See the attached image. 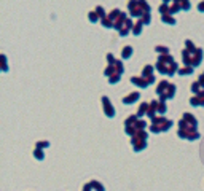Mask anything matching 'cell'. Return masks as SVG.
Returning a JSON list of instances; mask_svg holds the SVG:
<instances>
[{"label":"cell","instance_id":"obj_1","mask_svg":"<svg viewBox=\"0 0 204 191\" xmlns=\"http://www.w3.org/2000/svg\"><path fill=\"white\" fill-rule=\"evenodd\" d=\"M128 10H129V13H131V16L142 18L145 13H150V5L147 0H129Z\"/></svg>","mask_w":204,"mask_h":191},{"label":"cell","instance_id":"obj_2","mask_svg":"<svg viewBox=\"0 0 204 191\" xmlns=\"http://www.w3.org/2000/svg\"><path fill=\"white\" fill-rule=\"evenodd\" d=\"M172 126V121L171 120H166L164 116H156V118H153L151 120V132H163V131H167L169 127Z\"/></svg>","mask_w":204,"mask_h":191},{"label":"cell","instance_id":"obj_3","mask_svg":"<svg viewBox=\"0 0 204 191\" xmlns=\"http://www.w3.org/2000/svg\"><path fill=\"white\" fill-rule=\"evenodd\" d=\"M102 105H104V111H105V115L109 116V118H112L113 115H115V110H113V107L110 105V100H109V97H102Z\"/></svg>","mask_w":204,"mask_h":191},{"label":"cell","instance_id":"obj_4","mask_svg":"<svg viewBox=\"0 0 204 191\" xmlns=\"http://www.w3.org/2000/svg\"><path fill=\"white\" fill-rule=\"evenodd\" d=\"M131 81L134 83L135 86H139V88H147L148 86V81H147V78H144V77H132L131 78Z\"/></svg>","mask_w":204,"mask_h":191},{"label":"cell","instance_id":"obj_5","mask_svg":"<svg viewBox=\"0 0 204 191\" xmlns=\"http://www.w3.org/2000/svg\"><path fill=\"white\" fill-rule=\"evenodd\" d=\"M139 92H131L129 96H126V97H123V104H132V102H135V100L139 99Z\"/></svg>","mask_w":204,"mask_h":191},{"label":"cell","instance_id":"obj_6","mask_svg":"<svg viewBox=\"0 0 204 191\" xmlns=\"http://www.w3.org/2000/svg\"><path fill=\"white\" fill-rule=\"evenodd\" d=\"M161 21L166 22V24H169V26H174V24H175L174 14H161Z\"/></svg>","mask_w":204,"mask_h":191},{"label":"cell","instance_id":"obj_7","mask_svg":"<svg viewBox=\"0 0 204 191\" xmlns=\"http://www.w3.org/2000/svg\"><path fill=\"white\" fill-rule=\"evenodd\" d=\"M158 11H160L161 14H171V5L169 3H161L160 7H158Z\"/></svg>","mask_w":204,"mask_h":191},{"label":"cell","instance_id":"obj_8","mask_svg":"<svg viewBox=\"0 0 204 191\" xmlns=\"http://www.w3.org/2000/svg\"><path fill=\"white\" fill-rule=\"evenodd\" d=\"M183 120H185L186 123H188V124H190L191 127H196V126H198V121H196V120H195V118L191 116L190 113H185V115H183Z\"/></svg>","mask_w":204,"mask_h":191},{"label":"cell","instance_id":"obj_9","mask_svg":"<svg viewBox=\"0 0 204 191\" xmlns=\"http://www.w3.org/2000/svg\"><path fill=\"white\" fill-rule=\"evenodd\" d=\"M142 26H144V22L140 21V19H139L137 22H135L134 27H132V33H134V35H139V33L142 32Z\"/></svg>","mask_w":204,"mask_h":191},{"label":"cell","instance_id":"obj_10","mask_svg":"<svg viewBox=\"0 0 204 191\" xmlns=\"http://www.w3.org/2000/svg\"><path fill=\"white\" fill-rule=\"evenodd\" d=\"M88 19L89 21H91V22H97L99 21V14H97V11H89V13H88Z\"/></svg>","mask_w":204,"mask_h":191},{"label":"cell","instance_id":"obj_11","mask_svg":"<svg viewBox=\"0 0 204 191\" xmlns=\"http://www.w3.org/2000/svg\"><path fill=\"white\" fill-rule=\"evenodd\" d=\"M96 11H97V14H99V18L100 19H104V18H107V11L104 10V7H100V5H97V7H96Z\"/></svg>","mask_w":204,"mask_h":191},{"label":"cell","instance_id":"obj_12","mask_svg":"<svg viewBox=\"0 0 204 191\" xmlns=\"http://www.w3.org/2000/svg\"><path fill=\"white\" fill-rule=\"evenodd\" d=\"M191 72H193V67L186 65V67H182V69H179V75H190Z\"/></svg>","mask_w":204,"mask_h":191},{"label":"cell","instance_id":"obj_13","mask_svg":"<svg viewBox=\"0 0 204 191\" xmlns=\"http://www.w3.org/2000/svg\"><path fill=\"white\" fill-rule=\"evenodd\" d=\"M131 54H132V48H131V46H124V48H123L121 56H123L124 59H126V58H131Z\"/></svg>","mask_w":204,"mask_h":191},{"label":"cell","instance_id":"obj_14","mask_svg":"<svg viewBox=\"0 0 204 191\" xmlns=\"http://www.w3.org/2000/svg\"><path fill=\"white\" fill-rule=\"evenodd\" d=\"M180 10H182V7H180V3H175V2H172V3H171V14L179 13Z\"/></svg>","mask_w":204,"mask_h":191},{"label":"cell","instance_id":"obj_15","mask_svg":"<svg viewBox=\"0 0 204 191\" xmlns=\"http://www.w3.org/2000/svg\"><path fill=\"white\" fill-rule=\"evenodd\" d=\"M147 111H148V105L147 104H142L139 107V110H137V116H142V115H145Z\"/></svg>","mask_w":204,"mask_h":191},{"label":"cell","instance_id":"obj_16","mask_svg":"<svg viewBox=\"0 0 204 191\" xmlns=\"http://www.w3.org/2000/svg\"><path fill=\"white\" fill-rule=\"evenodd\" d=\"M118 81H120V74L110 75V78H109V83H110V85H113V83H118Z\"/></svg>","mask_w":204,"mask_h":191},{"label":"cell","instance_id":"obj_17","mask_svg":"<svg viewBox=\"0 0 204 191\" xmlns=\"http://www.w3.org/2000/svg\"><path fill=\"white\" fill-rule=\"evenodd\" d=\"M155 51H158L160 54H169V48L167 46H156Z\"/></svg>","mask_w":204,"mask_h":191},{"label":"cell","instance_id":"obj_18","mask_svg":"<svg viewBox=\"0 0 204 191\" xmlns=\"http://www.w3.org/2000/svg\"><path fill=\"white\" fill-rule=\"evenodd\" d=\"M100 21H102V26H104V27H109V29H110V27H113V22L109 19V16L104 18V19H100Z\"/></svg>","mask_w":204,"mask_h":191},{"label":"cell","instance_id":"obj_19","mask_svg":"<svg viewBox=\"0 0 204 191\" xmlns=\"http://www.w3.org/2000/svg\"><path fill=\"white\" fill-rule=\"evenodd\" d=\"M180 7L182 10H190V0H180Z\"/></svg>","mask_w":204,"mask_h":191},{"label":"cell","instance_id":"obj_20","mask_svg":"<svg viewBox=\"0 0 204 191\" xmlns=\"http://www.w3.org/2000/svg\"><path fill=\"white\" fill-rule=\"evenodd\" d=\"M166 110H167L166 104H164V102H161V100H160V105H158V111H160V113H166Z\"/></svg>","mask_w":204,"mask_h":191},{"label":"cell","instance_id":"obj_21","mask_svg":"<svg viewBox=\"0 0 204 191\" xmlns=\"http://www.w3.org/2000/svg\"><path fill=\"white\" fill-rule=\"evenodd\" d=\"M33 156H35L37 159H43V151L40 148H37L35 151H33Z\"/></svg>","mask_w":204,"mask_h":191},{"label":"cell","instance_id":"obj_22","mask_svg":"<svg viewBox=\"0 0 204 191\" xmlns=\"http://www.w3.org/2000/svg\"><path fill=\"white\" fill-rule=\"evenodd\" d=\"M140 21H142L144 24H148V22H150V13H145L142 18H140Z\"/></svg>","mask_w":204,"mask_h":191},{"label":"cell","instance_id":"obj_23","mask_svg":"<svg viewBox=\"0 0 204 191\" xmlns=\"http://www.w3.org/2000/svg\"><path fill=\"white\" fill-rule=\"evenodd\" d=\"M2 59H3V67H2V70H3V72H7V70H8V65H7V58H5V56H2Z\"/></svg>","mask_w":204,"mask_h":191},{"label":"cell","instance_id":"obj_24","mask_svg":"<svg viewBox=\"0 0 204 191\" xmlns=\"http://www.w3.org/2000/svg\"><path fill=\"white\" fill-rule=\"evenodd\" d=\"M48 147V142H38L37 143V148H46Z\"/></svg>","mask_w":204,"mask_h":191},{"label":"cell","instance_id":"obj_25","mask_svg":"<svg viewBox=\"0 0 204 191\" xmlns=\"http://www.w3.org/2000/svg\"><path fill=\"white\" fill-rule=\"evenodd\" d=\"M198 10H199L201 13H204V0H201V2L198 3Z\"/></svg>","mask_w":204,"mask_h":191},{"label":"cell","instance_id":"obj_26","mask_svg":"<svg viewBox=\"0 0 204 191\" xmlns=\"http://www.w3.org/2000/svg\"><path fill=\"white\" fill-rule=\"evenodd\" d=\"M169 2H172V0H163V3H169Z\"/></svg>","mask_w":204,"mask_h":191},{"label":"cell","instance_id":"obj_27","mask_svg":"<svg viewBox=\"0 0 204 191\" xmlns=\"http://www.w3.org/2000/svg\"><path fill=\"white\" fill-rule=\"evenodd\" d=\"M202 75H204V74H202Z\"/></svg>","mask_w":204,"mask_h":191}]
</instances>
